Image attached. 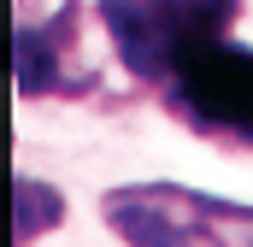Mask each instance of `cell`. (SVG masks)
I'll use <instances>...</instances> for the list:
<instances>
[{
	"label": "cell",
	"instance_id": "cell-2",
	"mask_svg": "<svg viewBox=\"0 0 253 247\" xmlns=\"http://www.w3.org/2000/svg\"><path fill=\"white\" fill-rule=\"evenodd\" d=\"M100 212L129 247H253V206L171 183L112 188Z\"/></svg>",
	"mask_w": 253,
	"mask_h": 247
},
{
	"label": "cell",
	"instance_id": "cell-4",
	"mask_svg": "<svg viewBox=\"0 0 253 247\" xmlns=\"http://www.w3.org/2000/svg\"><path fill=\"white\" fill-rule=\"evenodd\" d=\"M18 88L24 94H83L94 65H88V47H83V6L77 0H59L53 18L42 24H18Z\"/></svg>",
	"mask_w": 253,
	"mask_h": 247
},
{
	"label": "cell",
	"instance_id": "cell-3",
	"mask_svg": "<svg viewBox=\"0 0 253 247\" xmlns=\"http://www.w3.org/2000/svg\"><path fill=\"white\" fill-rule=\"evenodd\" d=\"M171 118L189 124L194 135L224 141V147H253V47L248 41H206L171 71L159 88Z\"/></svg>",
	"mask_w": 253,
	"mask_h": 247
},
{
	"label": "cell",
	"instance_id": "cell-1",
	"mask_svg": "<svg viewBox=\"0 0 253 247\" xmlns=\"http://www.w3.org/2000/svg\"><path fill=\"white\" fill-rule=\"evenodd\" d=\"M94 12L112 53L129 65V77L147 88H165L194 47L230 36V24L242 18V0H94Z\"/></svg>",
	"mask_w": 253,
	"mask_h": 247
}]
</instances>
